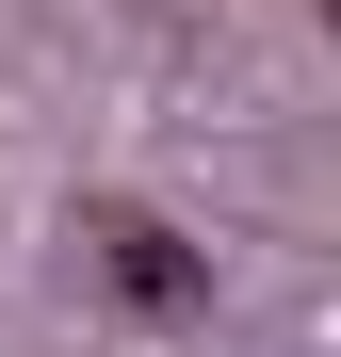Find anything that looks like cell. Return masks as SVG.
I'll return each mask as SVG.
<instances>
[{
    "mask_svg": "<svg viewBox=\"0 0 341 357\" xmlns=\"http://www.w3.org/2000/svg\"><path fill=\"white\" fill-rule=\"evenodd\" d=\"M98 292H114L130 325H211V260H195L162 211H98Z\"/></svg>",
    "mask_w": 341,
    "mask_h": 357,
    "instance_id": "6da1fadb",
    "label": "cell"
}]
</instances>
